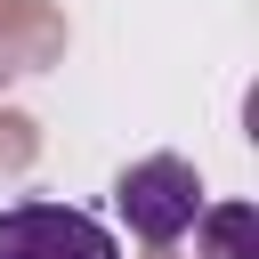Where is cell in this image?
Masks as SVG:
<instances>
[{"label": "cell", "instance_id": "cell-1", "mask_svg": "<svg viewBox=\"0 0 259 259\" xmlns=\"http://www.w3.org/2000/svg\"><path fill=\"white\" fill-rule=\"evenodd\" d=\"M113 210L130 219L138 243H178V235L202 219V178H194V162H178V154H146V162H130V170L113 178Z\"/></svg>", "mask_w": 259, "mask_h": 259}, {"label": "cell", "instance_id": "cell-2", "mask_svg": "<svg viewBox=\"0 0 259 259\" xmlns=\"http://www.w3.org/2000/svg\"><path fill=\"white\" fill-rule=\"evenodd\" d=\"M0 259H121V251L73 202H8L0 210Z\"/></svg>", "mask_w": 259, "mask_h": 259}, {"label": "cell", "instance_id": "cell-3", "mask_svg": "<svg viewBox=\"0 0 259 259\" xmlns=\"http://www.w3.org/2000/svg\"><path fill=\"white\" fill-rule=\"evenodd\" d=\"M186 235H202V259H259V210L251 202H202V219Z\"/></svg>", "mask_w": 259, "mask_h": 259}]
</instances>
